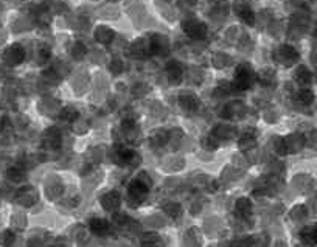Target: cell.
Masks as SVG:
<instances>
[{
	"mask_svg": "<svg viewBox=\"0 0 317 247\" xmlns=\"http://www.w3.org/2000/svg\"><path fill=\"white\" fill-rule=\"evenodd\" d=\"M179 103L181 106L184 107V109H195V107L198 106V98L195 95H191V94H182L181 98H179Z\"/></svg>",
	"mask_w": 317,
	"mask_h": 247,
	"instance_id": "9",
	"label": "cell"
},
{
	"mask_svg": "<svg viewBox=\"0 0 317 247\" xmlns=\"http://www.w3.org/2000/svg\"><path fill=\"white\" fill-rule=\"evenodd\" d=\"M72 55L76 59H81L84 55H86V45H84L83 42H76L72 49Z\"/></svg>",
	"mask_w": 317,
	"mask_h": 247,
	"instance_id": "12",
	"label": "cell"
},
{
	"mask_svg": "<svg viewBox=\"0 0 317 247\" xmlns=\"http://www.w3.org/2000/svg\"><path fill=\"white\" fill-rule=\"evenodd\" d=\"M76 117H78V112H76L75 107H66V109L61 112V118H63V120L72 121V120H75Z\"/></svg>",
	"mask_w": 317,
	"mask_h": 247,
	"instance_id": "13",
	"label": "cell"
},
{
	"mask_svg": "<svg viewBox=\"0 0 317 247\" xmlns=\"http://www.w3.org/2000/svg\"><path fill=\"white\" fill-rule=\"evenodd\" d=\"M179 3H182L185 6H193L196 3V0H179Z\"/></svg>",
	"mask_w": 317,
	"mask_h": 247,
	"instance_id": "15",
	"label": "cell"
},
{
	"mask_svg": "<svg viewBox=\"0 0 317 247\" xmlns=\"http://www.w3.org/2000/svg\"><path fill=\"white\" fill-rule=\"evenodd\" d=\"M274 58L283 66H292L299 61V51L291 45H282L274 51Z\"/></svg>",
	"mask_w": 317,
	"mask_h": 247,
	"instance_id": "2",
	"label": "cell"
},
{
	"mask_svg": "<svg viewBox=\"0 0 317 247\" xmlns=\"http://www.w3.org/2000/svg\"><path fill=\"white\" fill-rule=\"evenodd\" d=\"M297 98L300 99L301 103L309 104V103H313L314 95H313V92H311V90H308V89H301V90L299 92V94H297Z\"/></svg>",
	"mask_w": 317,
	"mask_h": 247,
	"instance_id": "11",
	"label": "cell"
},
{
	"mask_svg": "<svg viewBox=\"0 0 317 247\" xmlns=\"http://www.w3.org/2000/svg\"><path fill=\"white\" fill-rule=\"evenodd\" d=\"M24 58H25V50L19 44L11 45L3 53V59L8 66H19L24 61Z\"/></svg>",
	"mask_w": 317,
	"mask_h": 247,
	"instance_id": "4",
	"label": "cell"
},
{
	"mask_svg": "<svg viewBox=\"0 0 317 247\" xmlns=\"http://www.w3.org/2000/svg\"><path fill=\"white\" fill-rule=\"evenodd\" d=\"M184 32L193 39H204L207 36V25L198 19H190L184 24Z\"/></svg>",
	"mask_w": 317,
	"mask_h": 247,
	"instance_id": "3",
	"label": "cell"
},
{
	"mask_svg": "<svg viewBox=\"0 0 317 247\" xmlns=\"http://www.w3.org/2000/svg\"><path fill=\"white\" fill-rule=\"evenodd\" d=\"M109 68H111V72L114 73V75H120L121 72H123V63L120 59H112V63H111V66H109Z\"/></svg>",
	"mask_w": 317,
	"mask_h": 247,
	"instance_id": "14",
	"label": "cell"
},
{
	"mask_svg": "<svg viewBox=\"0 0 317 247\" xmlns=\"http://www.w3.org/2000/svg\"><path fill=\"white\" fill-rule=\"evenodd\" d=\"M151 50L157 55H165L168 51V39L162 34H156L152 36L151 39Z\"/></svg>",
	"mask_w": 317,
	"mask_h": 247,
	"instance_id": "6",
	"label": "cell"
},
{
	"mask_svg": "<svg viewBox=\"0 0 317 247\" xmlns=\"http://www.w3.org/2000/svg\"><path fill=\"white\" fill-rule=\"evenodd\" d=\"M167 76L171 81H179L182 76V66L177 61H169L167 64Z\"/></svg>",
	"mask_w": 317,
	"mask_h": 247,
	"instance_id": "7",
	"label": "cell"
},
{
	"mask_svg": "<svg viewBox=\"0 0 317 247\" xmlns=\"http://www.w3.org/2000/svg\"><path fill=\"white\" fill-rule=\"evenodd\" d=\"M297 81L300 82V84H303V86H306V84H309L313 81V75H311V72L308 70V68H305V67H300L299 70H297Z\"/></svg>",
	"mask_w": 317,
	"mask_h": 247,
	"instance_id": "10",
	"label": "cell"
},
{
	"mask_svg": "<svg viewBox=\"0 0 317 247\" xmlns=\"http://www.w3.org/2000/svg\"><path fill=\"white\" fill-rule=\"evenodd\" d=\"M255 72L252 70V67L249 64H241L236 68L235 75V86L241 90H246L252 86V82L255 81Z\"/></svg>",
	"mask_w": 317,
	"mask_h": 247,
	"instance_id": "1",
	"label": "cell"
},
{
	"mask_svg": "<svg viewBox=\"0 0 317 247\" xmlns=\"http://www.w3.org/2000/svg\"><path fill=\"white\" fill-rule=\"evenodd\" d=\"M218 2H219V0H218Z\"/></svg>",
	"mask_w": 317,
	"mask_h": 247,
	"instance_id": "16",
	"label": "cell"
},
{
	"mask_svg": "<svg viewBox=\"0 0 317 247\" xmlns=\"http://www.w3.org/2000/svg\"><path fill=\"white\" fill-rule=\"evenodd\" d=\"M114 32L111 28H107V27H104V25H101V27H98L97 30H95V39L98 41V42H101V44H109L112 39H114Z\"/></svg>",
	"mask_w": 317,
	"mask_h": 247,
	"instance_id": "8",
	"label": "cell"
},
{
	"mask_svg": "<svg viewBox=\"0 0 317 247\" xmlns=\"http://www.w3.org/2000/svg\"><path fill=\"white\" fill-rule=\"evenodd\" d=\"M235 11H236L238 16L246 22V24L252 25V22H253V11H252L250 3L247 2V0H238V2L235 3Z\"/></svg>",
	"mask_w": 317,
	"mask_h": 247,
	"instance_id": "5",
	"label": "cell"
}]
</instances>
